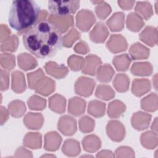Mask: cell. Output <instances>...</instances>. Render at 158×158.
Segmentation results:
<instances>
[{
  "label": "cell",
  "mask_w": 158,
  "mask_h": 158,
  "mask_svg": "<svg viewBox=\"0 0 158 158\" xmlns=\"http://www.w3.org/2000/svg\"><path fill=\"white\" fill-rule=\"evenodd\" d=\"M94 127L95 121L87 115L82 117L79 120V128L82 133H90L94 130Z\"/></svg>",
  "instance_id": "43"
},
{
  "label": "cell",
  "mask_w": 158,
  "mask_h": 158,
  "mask_svg": "<svg viewBox=\"0 0 158 158\" xmlns=\"http://www.w3.org/2000/svg\"><path fill=\"white\" fill-rule=\"evenodd\" d=\"M131 73L136 76H149L152 74L153 67L149 62H135L130 69Z\"/></svg>",
  "instance_id": "25"
},
{
  "label": "cell",
  "mask_w": 158,
  "mask_h": 158,
  "mask_svg": "<svg viewBox=\"0 0 158 158\" xmlns=\"http://www.w3.org/2000/svg\"><path fill=\"white\" fill-rule=\"evenodd\" d=\"M95 96L102 100L109 101L115 96V92L109 85H99L97 86Z\"/></svg>",
  "instance_id": "39"
},
{
  "label": "cell",
  "mask_w": 158,
  "mask_h": 158,
  "mask_svg": "<svg viewBox=\"0 0 158 158\" xmlns=\"http://www.w3.org/2000/svg\"><path fill=\"white\" fill-rule=\"evenodd\" d=\"M12 89L17 93H22L26 89L25 78L23 73L19 70L12 73Z\"/></svg>",
  "instance_id": "23"
},
{
  "label": "cell",
  "mask_w": 158,
  "mask_h": 158,
  "mask_svg": "<svg viewBox=\"0 0 158 158\" xmlns=\"http://www.w3.org/2000/svg\"><path fill=\"white\" fill-rule=\"evenodd\" d=\"M47 20L52 23L61 33H65L70 27L73 26V17L72 15L59 17L51 14Z\"/></svg>",
  "instance_id": "10"
},
{
  "label": "cell",
  "mask_w": 158,
  "mask_h": 158,
  "mask_svg": "<svg viewBox=\"0 0 158 158\" xmlns=\"http://www.w3.org/2000/svg\"><path fill=\"white\" fill-rule=\"evenodd\" d=\"M44 122L43 116L40 113L28 112L25 115L23 118L24 125L28 129L39 130Z\"/></svg>",
  "instance_id": "14"
},
{
  "label": "cell",
  "mask_w": 158,
  "mask_h": 158,
  "mask_svg": "<svg viewBox=\"0 0 158 158\" xmlns=\"http://www.w3.org/2000/svg\"><path fill=\"white\" fill-rule=\"evenodd\" d=\"M82 145L85 151L94 152L101 148V142L99 138L96 135H89L83 139Z\"/></svg>",
  "instance_id": "26"
},
{
  "label": "cell",
  "mask_w": 158,
  "mask_h": 158,
  "mask_svg": "<svg viewBox=\"0 0 158 158\" xmlns=\"http://www.w3.org/2000/svg\"><path fill=\"white\" fill-rule=\"evenodd\" d=\"M143 146L146 149H152L157 146V135L153 131H146L141 134L140 138Z\"/></svg>",
  "instance_id": "35"
},
{
  "label": "cell",
  "mask_w": 158,
  "mask_h": 158,
  "mask_svg": "<svg viewBox=\"0 0 158 158\" xmlns=\"http://www.w3.org/2000/svg\"><path fill=\"white\" fill-rule=\"evenodd\" d=\"M62 152L67 156H77L81 151L80 143L73 139H68L64 141L62 147Z\"/></svg>",
  "instance_id": "30"
},
{
  "label": "cell",
  "mask_w": 158,
  "mask_h": 158,
  "mask_svg": "<svg viewBox=\"0 0 158 158\" xmlns=\"http://www.w3.org/2000/svg\"><path fill=\"white\" fill-rule=\"evenodd\" d=\"M106 47L112 53H118L127 49L128 44L126 39L121 35H112L106 43Z\"/></svg>",
  "instance_id": "8"
},
{
  "label": "cell",
  "mask_w": 158,
  "mask_h": 158,
  "mask_svg": "<svg viewBox=\"0 0 158 158\" xmlns=\"http://www.w3.org/2000/svg\"><path fill=\"white\" fill-rule=\"evenodd\" d=\"M151 115L142 111L133 114L131 118L132 127L136 130L141 131L146 129L151 122Z\"/></svg>",
  "instance_id": "9"
},
{
  "label": "cell",
  "mask_w": 158,
  "mask_h": 158,
  "mask_svg": "<svg viewBox=\"0 0 158 158\" xmlns=\"http://www.w3.org/2000/svg\"><path fill=\"white\" fill-rule=\"evenodd\" d=\"M151 130L153 132L157 133V118L156 117L152 125H151Z\"/></svg>",
  "instance_id": "55"
},
{
  "label": "cell",
  "mask_w": 158,
  "mask_h": 158,
  "mask_svg": "<svg viewBox=\"0 0 158 158\" xmlns=\"http://www.w3.org/2000/svg\"><path fill=\"white\" fill-rule=\"evenodd\" d=\"M55 81L52 79L44 76L36 85L35 90L37 93L48 96L55 90Z\"/></svg>",
  "instance_id": "17"
},
{
  "label": "cell",
  "mask_w": 158,
  "mask_h": 158,
  "mask_svg": "<svg viewBox=\"0 0 158 158\" xmlns=\"http://www.w3.org/2000/svg\"><path fill=\"white\" fill-rule=\"evenodd\" d=\"M45 70L46 73L57 79L65 78L69 72L68 68L63 64H58L56 62L49 61L46 63Z\"/></svg>",
  "instance_id": "11"
},
{
  "label": "cell",
  "mask_w": 158,
  "mask_h": 158,
  "mask_svg": "<svg viewBox=\"0 0 158 158\" xmlns=\"http://www.w3.org/2000/svg\"><path fill=\"white\" fill-rule=\"evenodd\" d=\"M0 31H1V33H0L1 42L2 43L9 37V35L10 34V31L7 27V26L4 24L1 25Z\"/></svg>",
  "instance_id": "51"
},
{
  "label": "cell",
  "mask_w": 158,
  "mask_h": 158,
  "mask_svg": "<svg viewBox=\"0 0 158 158\" xmlns=\"http://www.w3.org/2000/svg\"><path fill=\"white\" fill-rule=\"evenodd\" d=\"M27 104L31 110H41L45 109L46 101L39 96L33 95L28 99Z\"/></svg>",
  "instance_id": "41"
},
{
  "label": "cell",
  "mask_w": 158,
  "mask_h": 158,
  "mask_svg": "<svg viewBox=\"0 0 158 158\" xmlns=\"http://www.w3.org/2000/svg\"><path fill=\"white\" fill-rule=\"evenodd\" d=\"M86 101L79 97H73L69 101L68 112L72 115L78 117L82 115L85 111Z\"/></svg>",
  "instance_id": "15"
},
{
  "label": "cell",
  "mask_w": 158,
  "mask_h": 158,
  "mask_svg": "<svg viewBox=\"0 0 158 158\" xmlns=\"http://www.w3.org/2000/svg\"><path fill=\"white\" fill-rule=\"evenodd\" d=\"M17 62L19 67L25 71L32 70L38 65V62L35 57L25 52L18 55Z\"/></svg>",
  "instance_id": "24"
},
{
  "label": "cell",
  "mask_w": 158,
  "mask_h": 158,
  "mask_svg": "<svg viewBox=\"0 0 158 158\" xmlns=\"http://www.w3.org/2000/svg\"><path fill=\"white\" fill-rule=\"evenodd\" d=\"M115 73L112 66L108 64L101 65L96 72V78L101 83L110 82Z\"/></svg>",
  "instance_id": "28"
},
{
  "label": "cell",
  "mask_w": 158,
  "mask_h": 158,
  "mask_svg": "<svg viewBox=\"0 0 158 158\" xmlns=\"http://www.w3.org/2000/svg\"><path fill=\"white\" fill-rule=\"evenodd\" d=\"M8 109L10 115L15 118L21 117L26 111L25 103L20 100H14L8 104Z\"/></svg>",
  "instance_id": "38"
},
{
  "label": "cell",
  "mask_w": 158,
  "mask_h": 158,
  "mask_svg": "<svg viewBox=\"0 0 158 158\" xmlns=\"http://www.w3.org/2000/svg\"><path fill=\"white\" fill-rule=\"evenodd\" d=\"M80 4V1H49L48 9L52 15L56 16H69L77 12Z\"/></svg>",
  "instance_id": "3"
},
{
  "label": "cell",
  "mask_w": 158,
  "mask_h": 158,
  "mask_svg": "<svg viewBox=\"0 0 158 158\" xmlns=\"http://www.w3.org/2000/svg\"><path fill=\"white\" fill-rule=\"evenodd\" d=\"M157 95L152 93L141 100V107L146 111L154 112L158 107Z\"/></svg>",
  "instance_id": "34"
},
{
  "label": "cell",
  "mask_w": 158,
  "mask_h": 158,
  "mask_svg": "<svg viewBox=\"0 0 158 158\" xmlns=\"http://www.w3.org/2000/svg\"><path fill=\"white\" fill-rule=\"evenodd\" d=\"M9 86V75L6 70L1 69V91H6Z\"/></svg>",
  "instance_id": "49"
},
{
  "label": "cell",
  "mask_w": 158,
  "mask_h": 158,
  "mask_svg": "<svg viewBox=\"0 0 158 158\" xmlns=\"http://www.w3.org/2000/svg\"><path fill=\"white\" fill-rule=\"evenodd\" d=\"M151 83L146 78H135L132 83L131 92L134 95L141 97L151 89Z\"/></svg>",
  "instance_id": "19"
},
{
  "label": "cell",
  "mask_w": 158,
  "mask_h": 158,
  "mask_svg": "<svg viewBox=\"0 0 158 158\" xmlns=\"http://www.w3.org/2000/svg\"><path fill=\"white\" fill-rule=\"evenodd\" d=\"M131 59L127 54H123L115 56L112 63L117 71H127L131 64Z\"/></svg>",
  "instance_id": "37"
},
{
  "label": "cell",
  "mask_w": 158,
  "mask_h": 158,
  "mask_svg": "<svg viewBox=\"0 0 158 158\" xmlns=\"http://www.w3.org/2000/svg\"><path fill=\"white\" fill-rule=\"evenodd\" d=\"M46 156H48V157H56L55 156H54V155H43V156H42L41 157H46Z\"/></svg>",
  "instance_id": "57"
},
{
  "label": "cell",
  "mask_w": 158,
  "mask_h": 158,
  "mask_svg": "<svg viewBox=\"0 0 158 158\" xmlns=\"http://www.w3.org/2000/svg\"><path fill=\"white\" fill-rule=\"evenodd\" d=\"M100 57L96 55L89 54L85 59V64L82 69V73L86 75L94 76L96 75L98 68L101 65Z\"/></svg>",
  "instance_id": "12"
},
{
  "label": "cell",
  "mask_w": 158,
  "mask_h": 158,
  "mask_svg": "<svg viewBox=\"0 0 158 158\" xmlns=\"http://www.w3.org/2000/svg\"><path fill=\"white\" fill-rule=\"evenodd\" d=\"M62 142V137L56 131L48 132L44 136V148L46 151H57Z\"/></svg>",
  "instance_id": "16"
},
{
  "label": "cell",
  "mask_w": 158,
  "mask_h": 158,
  "mask_svg": "<svg viewBox=\"0 0 158 158\" xmlns=\"http://www.w3.org/2000/svg\"><path fill=\"white\" fill-rule=\"evenodd\" d=\"M73 50L77 53L85 54L89 51V48L86 42L83 41H80L74 46Z\"/></svg>",
  "instance_id": "50"
},
{
  "label": "cell",
  "mask_w": 158,
  "mask_h": 158,
  "mask_svg": "<svg viewBox=\"0 0 158 158\" xmlns=\"http://www.w3.org/2000/svg\"><path fill=\"white\" fill-rule=\"evenodd\" d=\"M32 152L23 147L19 148L15 152V156L17 157H33Z\"/></svg>",
  "instance_id": "53"
},
{
  "label": "cell",
  "mask_w": 158,
  "mask_h": 158,
  "mask_svg": "<svg viewBox=\"0 0 158 158\" xmlns=\"http://www.w3.org/2000/svg\"><path fill=\"white\" fill-rule=\"evenodd\" d=\"M139 39L148 46H154L157 43V28L152 26L146 27L139 34Z\"/></svg>",
  "instance_id": "18"
},
{
  "label": "cell",
  "mask_w": 158,
  "mask_h": 158,
  "mask_svg": "<svg viewBox=\"0 0 158 158\" xmlns=\"http://www.w3.org/2000/svg\"><path fill=\"white\" fill-rule=\"evenodd\" d=\"M60 31L47 19L38 22L23 35L25 48L38 58L54 56L63 46Z\"/></svg>",
  "instance_id": "1"
},
{
  "label": "cell",
  "mask_w": 158,
  "mask_h": 158,
  "mask_svg": "<svg viewBox=\"0 0 158 158\" xmlns=\"http://www.w3.org/2000/svg\"><path fill=\"white\" fill-rule=\"evenodd\" d=\"M125 110L126 106L123 102L119 100H114L108 105L107 115L112 118H118L124 113Z\"/></svg>",
  "instance_id": "31"
},
{
  "label": "cell",
  "mask_w": 158,
  "mask_h": 158,
  "mask_svg": "<svg viewBox=\"0 0 158 158\" xmlns=\"http://www.w3.org/2000/svg\"><path fill=\"white\" fill-rule=\"evenodd\" d=\"M149 49L140 43H135L132 44L129 49V54L133 60L146 59L149 56Z\"/></svg>",
  "instance_id": "20"
},
{
  "label": "cell",
  "mask_w": 158,
  "mask_h": 158,
  "mask_svg": "<svg viewBox=\"0 0 158 158\" xmlns=\"http://www.w3.org/2000/svg\"><path fill=\"white\" fill-rule=\"evenodd\" d=\"M96 82L93 79L81 76L75 83V91L80 96L88 97L92 94Z\"/></svg>",
  "instance_id": "5"
},
{
  "label": "cell",
  "mask_w": 158,
  "mask_h": 158,
  "mask_svg": "<svg viewBox=\"0 0 158 158\" xmlns=\"http://www.w3.org/2000/svg\"><path fill=\"white\" fill-rule=\"evenodd\" d=\"M65 106L66 99L60 94H55L49 99V107L56 113H64L65 110Z\"/></svg>",
  "instance_id": "21"
},
{
  "label": "cell",
  "mask_w": 158,
  "mask_h": 158,
  "mask_svg": "<svg viewBox=\"0 0 158 158\" xmlns=\"http://www.w3.org/2000/svg\"><path fill=\"white\" fill-rule=\"evenodd\" d=\"M23 144L31 149H40L42 143V136L40 133L29 132L26 134L23 141Z\"/></svg>",
  "instance_id": "32"
},
{
  "label": "cell",
  "mask_w": 158,
  "mask_h": 158,
  "mask_svg": "<svg viewBox=\"0 0 158 158\" xmlns=\"http://www.w3.org/2000/svg\"><path fill=\"white\" fill-rule=\"evenodd\" d=\"M125 14L122 12L114 13L106 22L107 25L112 31H122L124 28Z\"/></svg>",
  "instance_id": "22"
},
{
  "label": "cell",
  "mask_w": 158,
  "mask_h": 158,
  "mask_svg": "<svg viewBox=\"0 0 158 158\" xmlns=\"http://www.w3.org/2000/svg\"><path fill=\"white\" fill-rule=\"evenodd\" d=\"M152 82H153V84L155 85L156 89H157V86H156V85H157V73L155 75L154 77L152 78Z\"/></svg>",
  "instance_id": "56"
},
{
  "label": "cell",
  "mask_w": 158,
  "mask_h": 158,
  "mask_svg": "<svg viewBox=\"0 0 158 158\" xmlns=\"http://www.w3.org/2000/svg\"><path fill=\"white\" fill-rule=\"evenodd\" d=\"M115 157H134V151L130 147L120 146L115 150Z\"/></svg>",
  "instance_id": "48"
},
{
  "label": "cell",
  "mask_w": 158,
  "mask_h": 158,
  "mask_svg": "<svg viewBox=\"0 0 158 158\" xmlns=\"http://www.w3.org/2000/svg\"><path fill=\"white\" fill-rule=\"evenodd\" d=\"M0 62L2 68L10 71L15 67V57L9 53H2L0 56Z\"/></svg>",
  "instance_id": "42"
},
{
  "label": "cell",
  "mask_w": 158,
  "mask_h": 158,
  "mask_svg": "<svg viewBox=\"0 0 158 158\" xmlns=\"http://www.w3.org/2000/svg\"><path fill=\"white\" fill-rule=\"evenodd\" d=\"M112 9L106 2H102L95 7V12L97 17L101 20H104L110 14Z\"/></svg>",
  "instance_id": "47"
},
{
  "label": "cell",
  "mask_w": 158,
  "mask_h": 158,
  "mask_svg": "<svg viewBox=\"0 0 158 158\" xmlns=\"http://www.w3.org/2000/svg\"><path fill=\"white\" fill-rule=\"evenodd\" d=\"M67 64L72 70L77 72L82 70L85 64V59L81 56L72 55L68 58Z\"/></svg>",
  "instance_id": "46"
},
{
  "label": "cell",
  "mask_w": 158,
  "mask_h": 158,
  "mask_svg": "<svg viewBox=\"0 0 158 158\" xmlns=\"http://www.w3.org/2000/svg\"><path fill=\"white\" fill-rule=\"evenodd\" d=\"M106 133L109 138L115 142L122 141L125 136L123 125L118 120H110L106 126Z\"/></svg>",
  "instance_id": "6"
},
{
  "label": "cell",
  "mask_w": 158,
  "mask_h": 158,
  "mask_svg": "<svg viewBox=\"0 0 158 158\" xmlns=\"http://www.w3.org/2000/svg\"><path fill=\"white\" fill-rule=\"evenodd\" d=\"M135 1H118L117 3L118 6L123 10H128L132 9L135 4Z\"/></svg>",
  "instance_id": "52"
},
{
  "label": "cell",
  "mask_w": 158,
  "mask_h": 158,
  "mask_svg": "<svg viewBox=\"0 0 158 158\" xmlns=\"http://www.w3.org/2000/svg\"><path fill=\"white\" fill-rule=\"evenodd\" d=\"M44 77V74L41 69H38L35 72L27 73L28 87L31 89H35L36 85Z\"/></svg>",
  "instance_id": "44"
},
{
  "label": "cell",
  "mask_w": 158,
  "mask_h": 158,
  "mask_svg": "<svg viewBox=\"0 0 158 158\" xmlns=\"http://www.w3.org/2000/svg\"><path fill=\"white\" fill-rule=\"evenodd\" d=\"M40 12V7L34 1H14L9 10V23L19 35H23L38 22Z\"/></svg>",
  "instance_id": "2"
},
{
  "label": "cell",
  "mask_w": 158,
  "mask_h": 158,
  "mask_svg": "<svg viewBox=\"0 0 158 158\" xmlns=\"http://www.w3.org/2000/svg\"><path fill=\"white\" fill-rule=\"evenodd\" d=\"M135 13L142 19L148 20L153 15V10L151 4L148 1H138L135 7Z\"/></svg>",
  "instance_id": "29"
},
{
  "label": "cell",
  "mask_w": 158,
  "mask_h": 158,
  "mask_svg": "<svg viewBox=\"0 0 158 158\" xmlns=\"http://www.w3.org/2000/svg\"><path fill=\"white\" fill-rule=\"evenodd\" d=\"M80 33L75 28H72L62 38L63 46L66 48H71L73 43L80 39Z\"/></svg>",
  "instance_id": "45"
},
{
  "label": "cell",
  "mask_w": 158,
  "mask_h": 158,
  "mask_svg": "<svg viewBox=\"0 0 158 158\" xmlns=\"http://www.w3.org/2000/svg\"><path fill=\"white\" fill-rule=\"evenodd\" d=\"M109 31L102 22H98L89 33L90 40L95 43H103L109 36Z\"/></svg>",
  "instance_id": "13"
},
{
  "label": "cell",
  "mask_w": 158,
  "mask_h": 158,
  "mask_svg": "<svg viewBox=\"0 0 158 158\" xmlns=\"http://www.w3.org/2000/svg\"><path fill=\"white\" fill-rule=\"evenodd\" d=\"M130 85L129 77L124 73L117 74L114 81L113 86L119 93H124L128 91Z\"/></svg>",
  "instance_id": "36"
},
{
  "label": "cell",
  "mask_w": 158,
  "mask_h": 158,
  "mask_svg": "<svg viewBox=\"0 0 158 158\" xmlns=\"http://www.w3.org/2000/svg\"><path fill=\"white\" fill-rule=\"evenodd\" d=\"M0 110H1V114H0V117H1V125H2L4 124L6 121L9 118V112L3 106H1L0 107Z\"/></svg>",
  "instance_id": "54"
},
{
  "label": "cell",
  "mask_w": 158,
  "mask_h": 158,
  "mask_svg": "<svg viewBox=\"0 0 158 158\" xmlns=\"http://www.w3.org/2000/svg\"><path fill=\"white\" fill-rule=\"evenodd\" d=\"M126 25L129 30L137 32L143 28L144 25V22L143 19L136 13L131 12L127 16Z\"/></svg>",
  "instance_id": "27"
},
{
  "label": "cell",
  "mask_w": 158,
  "mask_h": 158,
  "mask_svg": "<svg viewBox=\"0 0 158 158\" xmlns=\"http://www.w3.org/2000/svg\"><path fill=\"white\" fill-rule=\"evenodd\" d=\"M106 104L98 100L91 101L88 106V112L93 117L99 118L104 115Z\"/></svg>",
  "instance_id": "33"
},
{
  "label": "cell",
  "mask_w": 158,
  "mask_h": 158,
  "mask_svg": "<svg viewBox=\"0 0 158 158\" xmlns=\"http://www.w3.org/2000/svg\"><path fill=\"white\" fill-rule=\"evenodd\" d=\"M57 128L64 135L72 136L77 130L76 120L70 115H63L58 121Z\"/></svg>",
  "instance_id": "7"
},
{
  "label": "cell",
  "mask_w": 158,
  "mask_h": 158,
  "mask_svg": "<svg viewBox=\"0 0 158 158\" xmlns=\"http://www.w3.org/2000/svg\"><path fill=\"white\" fill-rule=\"evenodd\" d=\"M19 45V38L15 35H12L1 43V51L2 52H15Z\"/></svg>",
  "instance_id": "40"
},
{
  "label": "cell",
  "mask_w": 158,
  "mask_h": 158,
  "mask_svg": "<svg viewBox=\"0 0 158 158\" xmlns=\"http://www.w3.org/2000/svg\"><path fill=\"white\" fill-rule=\"evenodd\" d=\"M95 22L93 12L88 9H82L76 15V26L83 32L88 31Z\"/></svg>",
  "instance_id": "4"
}]
</instances>
